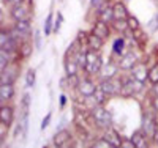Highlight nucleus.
<instances>
[{"label": "nucleus", "instance_id": "1", "mask_svg": "<svg viewBox=\"0 0 158 148\" xmlns=\"http://www.w3.org/2000/svg\"><path fill=\"white\" fill-rule=\"evenodd\" d=\"M90 117L95 122V125L98 128H101V129H108V128L112 126V115H111V112H108L100 104L95 107V109L90 110Z\"/></svg>", "mask_w": 158, "mask_h": 148}, {"label": "nucleus", "instance_id": "2", "mask_svg": "<svg viewBox=\"0 0 158 148\" xmlns=\"http://www.w3.org/2000/svg\"><path fill=\"white\" fill-rule=\"evenodd\" d=\"M103 68V58L101 55L97 52V50H90L87 52V63H85V73L90 74V76H94V74H100Z\"/></svg>", "mask_w": 158, "mask_h": 148}, {"label": "nucleus", "instance_id": "3", "mask_svg": "<svg viewBox=\"0 0 158 148\" xmlns=\"http://www.w3.org/2000/svg\"><path fill=\"white\" fill-rule=\"evenodd\" d=\"M122 85H123V80L120 79H115V77H111V79H103L100 80L98 87L106 93V95H117V93H120L122 90Z\"/></svg>", "mask_w": 158, "mask_h": 148}, {"label": "nucleus", "instance_id": "4", "mask_svg": "<svg viewBox=\"0 0 158 148\" xmlns=\"http://www.w3.org/2000/svg\"><path fill=\"white\" fill-rule=\"evenodd\" d=\"M18 77H19V66L11 62L5 70L0 71V84H15Z\"/></svg>", "mask_w": 158, "mask_h": 148}, {"label": "nucleus", "instance_id": "5", "mask_svg": "<svg viewBox=\"0 0 158 148\" xmlns=\"http://www.w3.org/2000/svg\"><path fill=\"white\" fill-rule=\"evenodd\" d=\"M25 2H30V0H25ZM25 2L15 5L11 8V18L16 22L18 21H30V10H29V5Z\"/></svg>", "mask_w": 158, "mask_h": 148}, {"label": "nucleus", "instance_id": "6", "mask_svg": "<svg viewBox=\"0 0 158 148\" xmlns=\"http://www.w3.org/2000/svg\"><path fill=\"white\" fill-rule=\"evenodd\" d=\"M156 120H155V117L153 115H150V114H147V112H144L142 114V120H141V131L146 134L147 137H150L152 139V134H153V131L156 129Z\"/></svg>", "mask_w": 158, "mask_h": 148}, {"label": "nucleus", "instance_id": "7", "mask_svg": "<svg viewBox=\"0 0 158 148\" xmlns=\"http://www.w3.org/2000/svg\"><path fill=\"white\" fill-rule=\"evenodd\" d=\"M76 90L79 91L81 96H92L95 93V90H97V85L92 82V80H89V79H81V82L77 84Z\"/></svg>", "mask_w": 158, "mask_h": 148}, {"label": "nucleus", "instance_id": "8", "mask_svg": "<svg viewBox=\"0 0 158 148\" xmlns=\"http://www.w3.org/2000/svg\"><path fill=\"white\" fill-rule=\"evenodd\" d=\"M136 63H138L136 54L135 52H127V54L122 55V60H120V63H118V66H120V70H123V71H131Z\"/></svg>", "mask_w": 158, "mask_h": 148}, {"label": "nucleus", "instance_id": "9", "mask_svg": "<svg viewBox=\"0 0 158 148\" xmlns=\"http://www.w3.org/2000/svg\"><path fill=\"white\" fill-rule=\"evenodd\" d=\"M131 77L141 80V82H146V80L149 79V70H147V66L142 65V63H136L133 66V70H131Z\"/></svg>", "mask_w": 158, "mask_h": 148}, {"label": "nucleus", "instance_id": "10", "mask_svg": "<svg viewBox=\"0 0 158 148\" xmlns=\"http://www.w3.org/2000/svg\"><path fill=\"white\" fill-rule=\"evenodd\" d=\"M71 140V134L68 131H65V129H60L56 132V136L52 137V143H54V146L60 148V146H65L68 142Z\"/></svg>", "mask_w": 158, "mask_h": 148}, {"label": "nucleus", "instance_id": "11", "mask_svg": "<svg viewBox=\"0 0 158 148\" xmlns=\"http://www.w3.org/2000/svg\"><path fill=\"white\" fill-rule=\"evenodd\" d=\"M120 66L115 65V63H108V65H103V68L100 71V79H111V77H115Z\"/></svg>", "mask_w": 158, "mask_h": 148}, {"label": "nucleus", "instance_id": "12", "mask_svg": "<svg viewBox=\"0 0 158 148\" xmlns=\"http://www.w3.org/2000/svg\"><path fill=\"white\" fill-rule=\"evenodd\" d=\"M98 14H100V21L103 22H114L115 21V16H114V8L111 5H103L100 6V11H98Z\"/></svg>", "mask_w": 158, "mask_h": 148}, {"label": "nucleus", "instance_id": "13", "mask_svg": "<svg viewBox=\"0 0 158 148\" xmlns=\"http://www.w3.org/2000/svg\"><path fill=\"white\" fill-rule=\"evenodd\" d=\"M92 33H95L97 36H100V38H103V39H106V38L109 36L111 30H109V27H108L106 22L98 21V22H95L94 29H92Z\"/></svg>", "mask_w": 158, "mask_h": 148}, {"label": "nucleus", "instance_id": "14", "mask_svg": "<svg viewBox=\"0 0 158 148\" xmlns=\"http://www.w3.org/2000/svg\"><path fill=\"white\" fill-rule=\"evenodd\" d=\"M103 137L106 139L108 142H111L114 146H120V145H122V139H120V136H118V132H117L115 129H112V126L108 128V129H104Z\"/></svg>", "mask_w": 158, "mask_h": 148}, {"label": "nucleus", "instance_id": "15", "mask_svg": "<svg viewBox=\"0 0 158 148\" xmlns=\"http://www.w3.org/2000/svg\"><path fill=\"white\" fill-rule=\"evenodd\" d=\"M13 118H15V110H13L11 106H2L0 107V122H3L6 125H11Z\"/></svg>", "mask_w": 158, "mask_h": 148}, {"label": "nucleus", "instance_id": "16", "mask_svg": "<svg viewBox=\"0 0 158 148\" xmlns=\"http://www.w3.org/2000/svg\"><path fill=\"white\" fill-rule=\"evenodd\" d=\"M15 96V84H0V99L10 101Z\"/></svg>", "mask_w": 158, "mask_h": 148}, {"label": "nucleus", "instance_id": "17", "mask_svg": "<svg viewBox=\"0 0 158 148\" xmlns=\"http://www.w3.org/2000/svg\"><path fill=\"white\" fill-rule=\"evenodd\" d=\"M103 44H104V39L103 38H100V36H97L95 33H90L89 35V43H87V47L90 49V50H101V47H103Z\"/></svg>", "mask_w": 158, "mask_h": 148}, {"label": "nucleus", "instance_id": "18", "mask_svg": "<svg viewBox=\"0 0 158 148\" xmlns=\"http://www.w3.org/2000/svg\"><path fill=\"white\" fill-rule=\"evenodd\" d=\"M112 8H114V16H115V19H127V18L130 16V14H128L127 6L123 5V2L114 3V5H112Z\"/></svg>", "mask_w": 158, "mask_h": 148}, {"label": "nucleus", "instance_id": "19", "mask_svg": "<svg viewBox=\"0 0 158 148\" xmlns=\"http://www.w3.org/2000/svg\"><path fill=\"white\" fill-rule=\"evenodd\" d=\"M146 137H147V136H146L142 131H136V132H133V136H131V142L135 143L136 148H144V146H147Z\"/></svg>", "mask_w": 158, "mask_h": 148}, {"label": "nucleus", "instance_id": "20", "mask_svg": "<svg viewBox=\"0 0 158 148\" xmlns=\"http://www.w3.org/2000/svg\"><path fill=\"white\" fill-rule=\"evenodd\" d=\"M65 71H67V76H74L79 71V65L74 58H65Z\"/></svg>", "mask_w": 158, "mask_h": 148}, {"label": "nucleus", "instance_id": "21", "mask_svg": "<svg viewBox=\"0 0 158 148\" xmlns=\"http://www.w3.org/2000/svg\"><path fill=\"white\" fill-rule=\"evenodd\" d=\"M15 29L18 32H21L24 36H29L32 33V25H30V21H18Z\"/></svg>", "mask_w": 158, "mask_h": 148}, {"label": "nucleus", "instance_id": "22", "mask_svg": "<svg viewBox=\"0 0 158 148\" xmlns=\"http://www.w3.org/2000/svg\"><path fill=\"white\" fill-rule=\"evenodd\" d=\"M125 46H127V39H123V38H117V39H114V43H112V52L122 57L123 54H125V52H123Z\"/></svg>", "mask_w": 158, "mask_h": 148}, {"label": "nucleus", "instance_id": "23", "mask_svg": "<svg viewBox=\"0 0 158 148\" xmlns=\"http://www.w3.org/2000/svg\"><path fill=\"white\" fill-rule=\"evenodd\" d=\"M87 52L89 50H79L77 54H76V57H74V60L77 62V65H79V68H82V70H85V63H87Z\"/></svg>", "mask_w": 158, "mask_h": 148}, {"label": "nucleus", "instance_id": "24", "mask_svg": "<svg viewBox=\"0 0 158 148\" xmlns=\"http://www.w3.org/2000/svg\"><path fill=\"white\" fill-rule=\"evenodd\" d=\"M90 146H92V148H112L114 145H112L111 142H108L104 137H101V139L94 140V142L90 143Z\"/></svg>", "mask_w": 158, "mask_h": 148}, {"label": "nucleus", "instance_id": "25", "mask_svg": "<svg viewBox=\"0 0 158 148\" xmlns=\"http://www.w3.org/2000/svg\"><path fill=\"white\" fill-rule=\"evenodd\" d=\"M112 24H114V29H115L117 32H127V30H130L127 19H115Z\"/></svg>", "mask_w": 158, "mask_h": 148}, {"label": "nucleus", "instance_id": "26", "mask_svg": "<svg viewBox=\"0 0 158 148\" xmlns=\"http://www.w3.org/2000/svg\"><path fill=\"white\" fill-rule=\"evenodd\" d=\"M149 82H150V85H153V84H158V63L156 65H153L152 68L149 70Z\"/></svg>", "mask_w": 158, "mask_h": 148}, {"label": "nucleus", "instance_id": "27", "mask_svg": "<svg viewBox=\"0 0 158 148\" xmlns=\"http://www.w3.org/2000/svg\"><path fill=\"white\" fill-rule=\"evenodd\" d=\"M108 96L109 95H106V93H104L100 87H97V90H95V93H94V98L97 99V102L101 106V104H104L106 102V99H108Z\"/></svg>", "mask_w": 158, "mask_h": 148}, {"label": "nucleus", "instance_id": "28", "mask_svg": "<svg viewBox=\"0 0 158 148\" xmlns=\"http://www.w3.org/2000/svg\"><path fill=\"white\" fill-rule=\"evenodd\" d=\"M127 22H128V27H130V32H135V30L141 29V27H139V21L135 16H128L127 18Z\"/></svg>", "mask_w": 158, "mask_h": 148}, {"label": "nucleus", "instance_id": "29", "mask_svg": "<svg viewBox=\"0 0 158 148\" xmlns=\"http://www.w3.org/2000/svg\"><path fill=\"white\" fill-rule=\"evenodd\" d=\"M52 19H54V16H52V13H49V16L46 18V22H44V35H51V32L54 30L52 29Z\"/></svg>", "mask_w": 158, "mask_h": 148}, {"label": "nucleus", "instance_id": "30", "mask_svg": "<svg viewBox=\"0 0 158 148\" xmlns=\"http://www.w3.org/2000/svg\"><path fill=\"white\" fill-rule=\"evenodd\" d=\"M25 85L27 87H33L35 85V71L33 70H29L25 73Z\"/></svg>", "mask_w": 158, "mask_h": 148}, {"label": "nucleus", "instance_id": "31", "mask_svg": "<svg viewBox=\"0 0 158 148\" xmlns=\"http://www.w3.org/2000/svg\"><path fill=\"white\" fill-rule=\"evenodd\" d=\"M33 41H35V47L40 50L43 47V39H41V32L40 30H35V33H33Z\"/></svg>", "mask_w": 158, "mask_h": 148}, {"label": "nucleus", "instance_id": "32", "mask_svg": "<svg viewBox=\"0 0 158 148\" xmlns=\"http://www.w3.org/2000/svg\"><path fill=\"white\" fill-rule=\"evenodd\" d=\"M67 82L70 84V87L76 88V87H77V84L81 82V79L77 77V74H74V76H67Z\"/></svg>", "mask_w": 158, "mask_h": 148}, {"label": "nucleus", "instance_id": "33", "mask_svg": "<svg viewBox=\"0 0 158 148\" xmlns=\"http://www.w3.org/2000/svg\"><path fill=\"white\" fill-rule=\"evenodd\" d=\"M22 128H24V137H27L29 134V112L24 114V118H22Z\"/></svg>", "mask_w": 158, "mask_h": 148}, {"label": "nucleus", "instance_id": "34", "mask_svg": "<svg viewBox=\"0 0 158 148\" xmlns=\"http://www.w3.org/2000/svg\"><path fill=\"white\" fill-rule=\"evenodd\" d=\"M76 41H77L79 44H81V46H87V43H89V35H85L84 32H79Z\"/></svg>", "mask_w": 158, "mask_h": 148}, {"label": "nucleus", "instance_id": "35", "mask_svg": "<svg viewBox=\"0 0 158 148\" xmlns=\"http://www.w3.org/2000/svg\"><path fill=\"white\" fill-rule=\"evenodd\" d=\"M147 30H149V32H156V30H158V21H156L155 16H153L152 21L147 22Z\"/></svg>", "mask_w": 158, "mask_h": 148}, {"label": "nucleus", "instance_id": "36", "mask_svg": "<svg viewBox=\"0 0 158 148\" xmlns=\"http://www.w3.org/2000/svg\"><path fill=\"white\" fill-rule=\"evenodd\" d=\"M62 21H63V16H62V13H59V14H57V19H56V24H54V32H59V30H60Z\"/></svg>", "mask_w": 158, "mask_h": 148}, {"label": "nucleus", "instance_id": "37", "mask_svg": "<svg viewBox=\"0 0 158 148\" xmlns=\"http://www.w3.org/2000/svg\"><path fill=\"white\" fill-rule=\"evenodd\" d=\"M22 102H24V109H25V110H29V106H30V95H29V93H24Z\"/></svg>", "mask_w": 158, "mask_h": 148}, {"label": "nucleus", "instance_id": "38", "mask_svg": "<svg viewBox=\"0 0 158 148\" xmlns=\"http://www.w3.org/2000/svg\"><path fill=\"white\" fill-rule=\"evenodd\" d=\"M51 118H52V114L49 112L46 117H44V120H43V123H41V129H46L48 126H49V123H51Z\"/></svg>", "mask_w": 158, "mask_h": 148}, {"label": "nucleus", "instance_id": "39", "mask_svg": "<svg viewBox=\"0 0 158 148\" xmlns=\"http://www.w3.org/2000/svg\"><path fill=\"white\" fill-rule=\"evenodd\" d=\"M21 47H22V50H21L22 54H21V55H22V57H29V55H30V46H29V44H22Z\"/></svg>", "mask_w": 158, "mask_h": 148}, {"label": "nucleus", "instance_id": "40", "mask_svg": "<svg viewBox=\"0 0 158 148\" xmlns=\"http://www.w3.org/2000/svg\"><path fill=\"white\" fill-rule=\"evenodd\" d=\"M152 109L155 110V112H158V95H155L153 98H152Z\"/></svg>", "mask_w": 158, "mask_h": 148}, {"label": "nucleus", "instance_id": "41", "mask_svg": "<svg viewBox=\"0 0 158 148\" xmlns=\"http://www.w3.org/2000/svg\"><path fill=\"white\" fill-rule=\"evenodd\" d=\"M120 146H123V148H136V146H135V143L131 142V139H130V140H127V142H123V140H122V145H120Z\"/></svg>", "mask_w": 158, "mask_h": 148}, {"label": "nucleus", "instance_id": "42", "mask_svg": "<svg viewBox=\"0 0 158 148\" xmlns=\"http://www.w3.org/2000/svg\"><path fill=\"white\" fill-rule=\"evenodd\" d=\"M101 3H103V0H90L92 8H98V6H101Z\"/></svg>", "mask_w": 158, "mask_h": 148}, {"label": "nucleus", "instance_id": "43", "mask_svg": "<svg viewBox=\"0 0 158 148\" xmlns=\"http://www.w3.org/2000/svg\"><path fill=\"white\" fill-rule=\"evenodd\" d=\"M65 106H67V96L60 95V109H62V110L65 109Z\"/></svg>", "mask_w": 158, "mask_h": 148}, {"label": "nucleus", "instance_id": "44", "mask_svg": "<svg viewBox=\"0 0 158 148\" xmlns=\"http://www.w3.org/2000/svg\"><path fill=\"white\" fill-rule=\"evenodd\" d=\"M5 2H6V3H10V5H13V6H15V5H19V3L25 2V0H5Z\"/></svg>", "mask_w": 158, "mask_h": 148}, {"label": "nucleus", "instance_id": "45", "mask_svg": "<svg viewBox=\"0 0 158 148\" xmlns=\"http://www.w3.org/2000/svg\"><path fill=\"white\" fill-rule=\"evenodd\" d=\"M152 140H153V142H158V126H156V129H155L153 134H152Z\"/></svg>", "mask_w": 158, "mask_h": 148}, {"label": "nucleus", "instance_id": "46", "mask_svg": "<svg viewBox=\"0 0 158 148\" xmlns=\"http://www.w3.org/2000/svg\"><path fill=\"white\" fill-rule=\"evenodd\" d=\"M111 2H114V3H118V2H123V0H111ZM112 3V5H114Z\"/></svg>", "mask_w": 158, "mask_h": 148}, {"label": "nucleus", "instance_id": "47", "mask_svg": "<svg viewBox=\"0 0 158 148\" xmlns=\"http://www.w3.org/2000/svg\"><path fill=\"white\" fill-rule=\"evenodd\" d=\"M155 18H156V21H158V14H155Z\"/></svg>", "mask_w": 158, "mask_h": 148}]
</instances>
